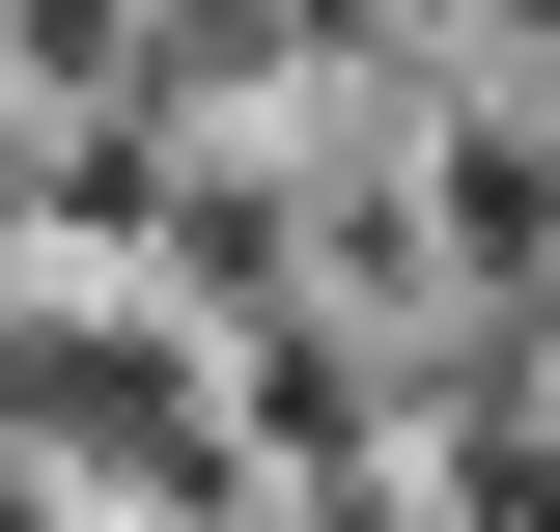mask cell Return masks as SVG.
Returning <instances> with one entry per match:
<instances>
[{"label":"cell","instance_id":"1","mask_svg":"<svg viewBox=\"0 0 560 532\" xmlns=\"http://www.w3.org/2000/svg\"><path fill=\"white\" fill-rule=\"evenodd\" d=\"M0 532H57V505H28V476H0Z\"/></svg>","mask_w":560,"mask_h":532}]
</instances>
